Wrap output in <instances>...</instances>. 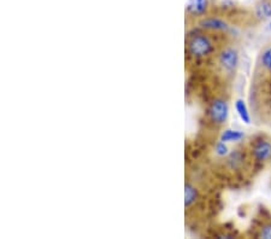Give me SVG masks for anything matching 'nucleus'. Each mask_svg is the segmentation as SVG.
<instances>
[{"mask_svg": "<svg viewBox=\"0 0 271 239\" xmlns=\"http://www.w3.org/2000/svg\"><path fill=\"white\" fill-rule=\"evenodd\" d=\"M255 15L260 20L271 19V3L267 0H260L255 8Z\"/></svg>", "mask_w": 271, "mask_h": 239, "instance_id": "7", "label": "nucleus"}, {"mask_svg": "<svg viewBox=\"0 0 271 239\" xmlns=\"http://www.w3.org/2000/svg\"><path fill=\"white\" fill-rule=\"evenodd\" d=\"M260 62L265 69L271 71V46L263 51V53H261V57H260Z\"/></svg>", "mask_w": 271, "mask_h": 239, "instance_id": "11", "label": "nucleus"}, {"mask_svg": "<svg viewBox=\"0 0 271 239\" xmlns=\"http://www.w3.org/2000/svg\"><path fill=\"white\" fill-rule=\"evenodd\" d=\"M270 29H271V22H270Z\"/></svg>", "mask_w": 271, "mask_h": 239, "instance_id": "14", "label": "nucleus"}, {"mask_svg": "<svg viewBox=\"0 0 271 239\" xmlns=\"http://www.w3.org/2000/svg\"><path fill=\"white\" fill-rule=\"evenodd\" d=\"M207 0H189L187 4V10L194 16H200L206 11Z\"/></svg>", "mask_w": 271, "mask_h": 239, "instance_id": "6", "label": "nucleus"}, {"mask_svg": "<svg viewBox=\"0 0 271 239\" xmlns=\"http://www.w3.org/2000/svg\"><path fill=\"white\" fill-rule=\"evenodd\" d=\"M235 109H236L237 115L241 118V121L245 122L246 125L251 124V115H249L248 109H247V105L243 99H237L235 101Z\"/></svg>", "mask_w": 271, "mask_h": 239, "instance_id": "8", "label": "nucleus"}, {"mask_svg": "<svg viewBox=\"0 0 271 239\" xmlns=\"http://www.w3.org/2000/svg\"><path fill=\"white\" fill-rule=\"evenodd\" d=\"M196 197H198V191L195 187L190 183L184 185V205L186 208L190 207L196 201Z\"/></svg>", "mask_w": 271, "mask_h": 239, "instance_id": "10", "label": "nucleus"}, {"mask_svg": "<svg viewBox=\"0 0 271 239\" xmlns=\"http://www.w3.org/2000/svg\"><path fill=\"white\" fill-rule=\"evenodd\" d=\"M219 64L227 71L235 70L239 64V52L233 47L224 49L219 55Z\"/></svg>", "mask_w": 271, "mask_h": 239, "instance_id": "3", "label": "nucleus"}, {"mask_svg": "<svg viewBox=\"0 0 271 239\" xmlns=\"http://www.w3.org/2000/svg\"><path fill=\"white\" fill-rule=\"evenodd\" d=\"M201 28L208 29V31H227L228 25L223 20L214 19V17H210V19H204L199 22Z\"/></svg>", "mask_w": 271, "mask_h": 239, "instance_id": "5", "label": "nucleus"}, {"mask_svg": "<svg viewBox=\"0 0 271 239\" xmlns=\"http://www.w3.org/2000/svg\"><path fill=\"white\" fill-rule=\"evenodd\" d=\"M216 152H217V155H219V156H224V155H227L228 154V148L225 146V143L219 142L216 146Z\"/></svg>", "mask_w": 271, "mask_h": 239, "instance_id": "13", "label": "nucleus"}, {"mask_svg": "<svg viewBox=\"0 0 271 239\" xmlns=\"http://www.w3.org/2000/svg\"><path fill=\"white\" fill-rule=\"evenodd\" d=\"M245 134L237 130H225L221 136V142L223 143H236L243 139Z\"/></svg>", "mask_w": 271, "mask_h": 239, "instance_id": "9", "label": "nucleus"}, {"mask_svg": "<svg viewBox=\"0 0 271 239\" xmlns=\"http://www.w3.org/2000/svg\"><path fill=\"white\" fill-rule=\"evenodd\" d=\"M189 53L195 58H202L213 51V43L206 35H195L188 41Z\"/></svg>", "mask_w": 271, "mask_h": 239, "instance_id": "1", "label": "nucleus"}, {"mask_svg": "<svg viewBox=\"0 0 271 239\" xmlns=\"http://www.w3.org/2000/svg\"><path fill=\"white\" fill-rule=\"evenodd\" d=\"M259 237L263 239H271V223L261 228L260 233H259Z\"/></svg>", "mask_w": 271, "mask_h": 239, "instance_id": "12", "label": "nucleus"}, {"mask_svg": "<svg viewBox=\"0 0 271 239\" xmlns=\"http://www.w3.org/2000/svg\"><path fill=\"white\" fill-rule=\"evenodd\" d=\"M211 121L216 125H223L229 116V105L225 100L214 99L208 109Z\"/></svg>", "mask_w": 271, "mask_h": 239, "instance_id": "2", "label": "nucleus"}, {"mask_svg": "<svg viewBox=\"0 0 271 239\" xmlns=\"http://www.w3.org/2000/svg\"><path fill=\"white\" fill-rule=\"evenodd\" d=\"M253 156L259 162H264L271 157V143L267 140H260L253 148Z\"/></svg>", "mask_w": 271, "mask_h": 239, "instance_id": "4", "label": "nucleus"}]
</instances>
